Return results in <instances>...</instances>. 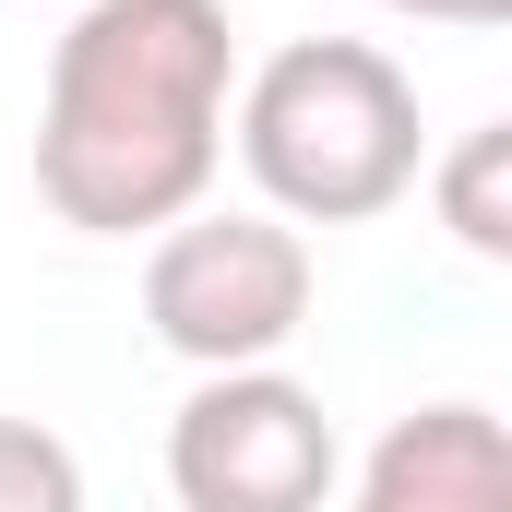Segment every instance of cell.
Listing matches in <instances>:
<instances>
[{
	"instance_id": "cell-1",
	"label": "cell",
	"mask_w": 512,
	"mask_h": 512,
	"mask_svg": "<svg viewBox=\"0 0 512 512\" xmlns=\"http://www.w3.org/2000/svg\"><path fill=\"white\" fill-rule=\"evenodd\" d=\"M239 24L227 0H84L36 96V203L84 239L179 227L227 167Z\"/></svg>"
},
{
	"instance_id": "cell-2",
	"label": "cell",
	"mask_w": 512,
	"mask_h": 512,
	"mask_svg": "<svg viewBox=\"0 0 512 512\" xmlns=\"http://www.w3.org/2000/svg\"><path fill=\"white\" fill-rule=\"evenodd\" d=\"M227 131H239L262 215H286V227H370L429 167L417 84L370 36H286L227 96Z\"/></svg>"
},
{
	"instance_id": "cell-3",
	"label": "cell",
	"mask_w": 512,
	"mask_h": 512,
	"mask_svg": "<svg viewBox=\"0 0 512 512\" xmlns=\"http://www.w3.org/2000/svg\"><path fill=\"white\" fill-rule=\"evenodd\" d=\"M310 298H322L310 239L286 215H262V203H239V215L191 203L143 251V334L167 358H191V370H274L310 334Z\"/></svg>"
},
{
	"instance_id": "cell-4",
	"label": "cell",
	"mask_w": 512,
	"mask_h": 512,
	"mask_svg": "<svg viewBox=\"0 0 512 512\" xmlns=\"http://www.w3.org/2000/svg\"><path fill=\"white\" fill-rule=\"evenodd\" d=\"M167 489L179 512H334V405L286 370H203L167 417Z\"/></svg>"
},
{
	"instance_id": "cell-5",
	"label": "cell",
	"mask_w": 512,
	"mask_h": 512,
	"mask_svg": "<svg viewBox=\"0 0 512 512\" xmlns=\"http://www.w3.org/2000/svg\"><path fill=\"white\" fill-rule=\"evenodd\" d=\"M346 512H512V429L489 405H417L393 417L358 465Z\"/></svg>"
},
{
	"instance_id": "cell-6",
	"label": "cell",
	"mask_w": 512,
	"mask_h": 512,
	"mask_svg": "<svg viewBox=\"0 0 512 512\" xmlns=\"http://www.w3.org/2000/svg\"><path fill=\"white\" fill-rule=\"evenodd\" d=\"M429 203H441V227H453L477 262H512V120L453 131V155H441Z\"/></svg>"
},
{
	"instance_id": "cell-7",
	"label": "cell",
	"mask_w": 512,
	"mask_h": 512,
	"mask_svg": "<svg viewBox=\"0 0 512 512\" xmlns=\"http://www.w3.org/2000/svg\"><path fill=\"white\" fill-rule=\"evenodd\" d=\"M0 512H96L84 501V453L48 417H0Z\"/></svg>"
},
{
	"instance_id": "cell-8",
	"label": "cell",
	"mask_w": 512,
	"mask_h": 512,
	"mask_svg": "<svg viewBox=\"0 0 512 512\" xmlns=\"http://www.w3.org/2000/svg\"><path fill=\"white\" fill-rule=\"evenodd\" d=\"M382 12H417V24H465V36H489L512 0H382Z\"/></svg>"
}]
</instances>
